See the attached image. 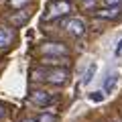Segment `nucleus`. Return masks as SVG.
<instances>
[{
  "mask_svg": "<svg viewBox=\"0 0 122 122\" xmlns=\"http://www.w3.org/2000/svg\"><path fill=\"white\" fill-rule=\"evenodd\" d=\"M61 26L65 29V33H69V35L75 37V39H79V37L86 35V22H83L79 16H67V18H63Z\"/></svg>",
  "mask_w": 122,
  "mask_h": 122,
  "instance_id": "nucleus-3",
  "label": "nucleus"
},
{
  "mask_svg": "<svg viewBox=\"0 0 122 122\" xmlns=\"http://www.w3.org/2000/svg\"><path fill=\"white\" fill-rule=\"evenodd\" d=\"M116 55L122 57V39H120V43H118V47H116Z\"/></svg>",
  "mask_w": 122,
  "mask_h": 122,
  "instance_id": "nucleus-17",
  "label": "nucleus"
},
{
  "mask_svg": "<svg viewBox=\"0 0 122 122\" xmlns=\"http://www.w3.org/2000/svg\"><path fill=\"white\" fill-rule=\"evenodd\" d=\"M29 16H30V12H25V10H22V14L12 12V14H10V20H12V25L20 26V25H25V22H26V18H29Z\"/></svg>",
  "mask_w": 122,
  "mask_h": 122,
  "instance_id": "nucleus-11",
  "label": "nucleus"
},
{
  "mask_svg": "<svg viewBox=\"0 0 122 122\" xmlns=\"http://www.w3.org/2000/svg\"><path fill=\"white\" fill-rule=\"evenodd\" d=\"M41 63H43V65H51V67H61V65H63L67 69V65H69V57H43Z\"/></svg>",
  "mask_w": 122,
  "mask_h": 122,
  "instance_id": "nucleus-8",
  "label": "nucleus"
},
{
  "mask_svg": "<svg viewBox=\"0 0 122 122\" xmlns=\"http://www.w3.org/2000/svg\"><path fill=\"white\" fill-rule=\"evenodd\" d=\"M12 39H14L12 29H8V26H0V49L10 47V45H12Z\"/></svg>",
  "mask_w": 122,
  "mask_h": 122,
  "instance_id": "nucleus-7",
  "label": "nucleus"
},
{
  "mask_svg": "<svg viewBox=\"0 0 122 122\" xmlns=\"http://www.w3.org/2000/svg\"><path fill=\"white\" fill-rule=\"evenodd\" d=\"M104 4L106 6H118V4H122V0H104Z\"/></svg>",
  "mask_w": 122,
  "mask_h": 122,
  "instance_id": "nucleus-15",
  "label": "nucleus"
},
{
  "mask_svg": "<svg viewBox=\"0 0 122 122\" xmlns=\"http://www.w3.org/2000/svg\"><path fill=\"white\" fill-rule=\"evenodd\" d=\"M94 14L98 18H102V20H116V18L122 16V8L120 6H106V8L94 10Z\"/></svg>",
  "mask_w": 122,
  "mask_h": 122,
  "instance_id": "nucleus-6",
  "label": "nucleus"
},
{
  "mask_svg": "<svg viewBox=\"0 0 122 122\" xmlns=\"http://www.w3.org/2000/svg\"><path fill=\"white\" fill-rule=\"evenodd\" d=\"M30 102L33 104H37V106H41V108H45V106H49V104H53L55 102V98L49 94V92H45V90H35V92H30Z\"/></svg>",
  "mask_w": 122,
  "mask_h": 122,
  "instance_id": "nucleus-5",
  "label": "nucleus"
},
{
  "mask_svg": "<svg viewBox=\"0 0 122 122\" xmlns=\"http://www.w3.org/2000/svg\"><path fill=\"white\" fill-rule=\"evenodd\" d=\"M87 98H90V102H94V104H100V102L104 100V92H92Z\"/></svg>",
  "mask_w": 122,
  "mask_h": 122,
  "instance_id": "nucleus-14",
  "label": "nucleus"
},
{
  "mask_svg": "<svg viewBox=\"0 0 122 122\" xmlns=\"http://www.w3.org/2000/svg\"><path fill=\"white\" fill-rule=\"evenodd\" d=\"M41 51H43V57H69V49L61 41H47L41 47Z\"/></svg>",
  "mask_w": 122,
  "mask_h": 122,
  "instance_id": "nucleus-4",
  "label": "nucleus"
},
{
  "mask_svg": "<svg viewBox=\"0 0 122 122\" xmlns=\"http://www.w3.org/2000/svg\"><path fill=\"white\" fill-rule=\"evenodd\" d=\"M18 122H35V118H20Z\"/></svg>",
  "mask_w": 122,
  "mask_h": 122,
  "instance_id": "nucleus-18",
  "label": "nucleus"
},
{
  "mask_svg": "<svg viewBox=\"0 0 122 122\" xmlns=\"http://www.w3.org/2000/svg\"><path fill=\"white\" fill-rule=\"evenodd\" d=\"M29 2L30 0H8L6 4H8V8H12V10H22L25 6H29Z\"/></svg>",
  "mask_w": 122,
  "mask_h": 122,
  "instance_id": "nucleus-12",
  "label": "nucleus"
},
{
  "mask_svg": "<svg viewBox=\"0 0 122 122\" xmlns=\"http://www.w3.org/2000/svg\"><path fill=\"white\" fill-rule=\"evenodd\" d=\"M116 86H118V73H110L108 77H106V81H104V96H108V94H112L114 90H116Z\"/></svg>",
  "mask_w": 122,
  "mask_h": 122,
  "instance_id": "nucleus-9",
  "label": "nucleus"
},
{
  "mask_svg": "<svg viewBox=\"0 0 122 122\" xmlns=\"http://www.w3.org/2000/svg\"><path fill=\"white\" fill-rule=\"evenodd\" d=\"M35 122H57V116L51 114V112H43L35 118Z\"/></svg>",
  "mask_w": 122,
  "mask_h": 122,
  "instance_id": "nucleus-13",
  "label": "nucleus"
},
{
  "mask_svg": "<svg viewBox=\"0 0 122 122\" xmlns=\"http://www.w3.org/2000/svg\"><path fill=\"white\" fill-rule=\"evenodd\" d=\"M6 116V108H4V104H0V120Z\"/></svg>",
  "mask_w": 122,
  "mask_h": 122,
  "instance_id": "nucleus-16",
  "label": "nucleus"
},
{
  "mask_svg": "<svg viewBox=\"0 0 122 122\" xmlns=\"http://www.w3.org/2000/svg\"><path fill=\"white\" fill-rule=\"evenodd\" d=\"M96 71H98V63L94 61V63H90V67H87V71L83 73V79H81V83L83 86H87V83L94 79V75H96Z\"/></svg>",
  "mask_w": 122,
  "mask_h": 122,
  "instance_id": "nucleus-10",
  "label": "nucleus"
},
{
  "mask_svg": "<svg viewBox=\"0 0 122 122\" xmlns=\"http://www.w3.org/2000/svg\"><path fill=\"white\" fill-rule=\"evenodd\" d=\"M33 75H35V79H43V81L51 83V86H65L67 79H69L67 69H61V67H51V69H45V71L35 69Z\"/></svg>",
  "mask_w": 122,
  "mask_h": 122,
  "instance_id": "nucleus-1",
  "label": "nucleus"
},
{
  "mask_svg": "<svg viewBox=\"0 0 122 122\" xmlns=\"http://www.w3.org/2000/svg\"><path fill=\"white\" fill-rule=\"evenodd\" d=\"M69 12V4L65 0H51L45 8V14H43V20L49 22V20H55V18H61V16H67Z\"/></svg>",
  "mask_w": 122,
  "mask_h": 122,
  "instance_id": "nucleus-2",
  "label": "nucleus"
},
{
  "mask_svg": "<svg viewBox=\"0 0 122 122\" xmlns=\"http://www.w3.org/2000/svg\"><path fill=\"white\" fill-rule=\"evenodd\" d=\"M110 122H122V120H110Z\"/></svg>",
  "mask_w": 122,
  "mask_h": 122,
  "instance_id": "nucleus-19",
  "label": "nucleus"
}]
</instances>
